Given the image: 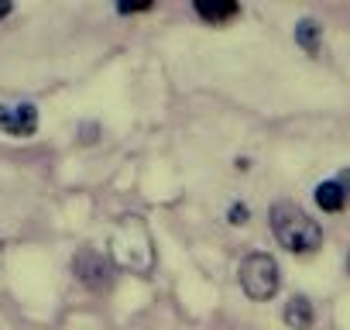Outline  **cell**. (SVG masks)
<instances>
[{
	"label": "cell",
	"instance_id": "obj_3",
	"mask_svg": "<svg viewBox=\"0 0 350 330\" xmlns=\"http://www.w3.org/2000/svg\"><path fill=\"white\" fill-rule=\"evenodd\" d=\"M237 279H241V289L247 292V299L265 303V299H271V296L278 292V285H282V268H278V262H275L268 251H251V255L241 262Z\"/></svg>",
	"mask_w": 350,
	"mask_h": 330
},
{
	"label": "cell",
	"instance_id": "obj_14",
	"mask_svg": "<svg viewBox=\"0 0 350 330\" xmlns=\"http://www.w3.org/2000/svg\"><path fill=\"white\" fill-rule=\"evenodd\" d=\"M347 272H350V251H347Z\"/></svg>",
	"mask_w": 350,
	"mask_h": 330
},
{
	"label": "cell",
	"instance_id": "obj_1",
	"mask_svg": "<svg viewBox=\"0 0 350 330\" xmlns=\"http://www.w3.org/2000/svg\"><path fill=\"white\" fill-rule=\"evenodd\" d=\"M271 231H275L278 244L288 248V251H295V255H309L323 241L319 224L299 203H288V200H282V203L271 207Z\"/></svg>",
	"mask_w": 350,
	"mask_h": 330
},
{
	"label": "cell",
	"instance_id": "obj_10",
	"mask_svg": "<svg viewBox=\"0 0 350 330\" xmlns=\"http://www.w3.org/2000/svg\"><path fill=\"white\" fill-rule=\"evenodd\" d=\"M247 217H251V214H247V207H244V203H234V207L227 210V220H230L234 227H241V224H247Z\"/></svg>",
	"mask_w": 350,
	"mask_h": 330
},
{
	"label": "cell",
	"instance_id": "obj_4",
	"mask_svg": "<svg viewBox=\"0 0 350 330\" xmlns=\"http://www.w3.org/2000/svg\"><path fill=\"white\" fill-rule=\"evenodd\" d=\"M72 272H76V279H79L86 289H107L110 279H113V265H110V258H103V251H96V248H83V251H76V258H72Z\"/></svg>",
	"mask_w": 350,
	"mask_h": 330
},
{
	"label": "cell",
	"instance_id": "obj_5",
	"mask_svg": "<svg viewBox=\"0 0 350 330\" xmlns=\"http://www.w3.org/2000/svg\"><path fill=\"white\" fill-rule=\"evenodd\" d=\"M0 131L11 138H31L38 131L35 103H0Z\"/></svg>",
	"mask_w": 350,
	"mask_h": 330
},
{
	"label": "cell",
	"instance_id": "obj_6",
	"mask_svg": "<svg viewBox=\"0 0 350 330\" xmlns=\"http://www.w3.org/2000/svg\"><path fill=\"white\" fill-rule=\"evenodd\" d=\"M282 320H285L292 330H312L316 309H312L309 296H292V299L285 303V309H282Z\"/></svg>",
	"mask_w": 350,
	"mask_h": 330
},
{
	"label": "cell",
	"instance_id": "obj_8",
	"mask_svg": "<svg viewBox=\"0 0 350 330\" xmlns=\"http://www.w3.org/2000/svg\"><path fill=\"white\" fill-rule=\"evenodd\" d=\"M319 38H323V28L312 21V18H302L299 25H295V45L306 52V55H319Z\"/></svg>",
	"mask_w": 350,
	"mask_h": 330
},
{
	"label": "cell",
	"instance_id": "obj_11",
	"mask_svg": "<svg viewBox=\"0 0 350 330\" xmlns=\"http://www.w3.org/2000/svg\"><path fill=\"white\" fill-rule=\"evenodd\" d=\"M148 8H151V4H120L117 11H120V14H134V11H148Z\"/></svg>",
	"mask_w": 350,
	"mask_h": 330
},
{
	"label": "cell",
	"instance_id": "obj_7",
	"mask_svg": "<svg viewBox=\"0 0 350 330\" xmlns=\"http://www.w3.org/2000/svg\"><path fill=\"white\" fill-rule=\"evenodd\" d=\"M312 196H316V207H319L323 214H340V210L347 207V193H343V186H340L336 179L319 183V186L312 190Z\"/></svg>",
	"mask_w": 350,
	"mask_h": 330
},
{
	"label": "cell",
	"instance_id": "obj_9",
	"mask_svg": "<svg viewBox=\"0 0 350 330\" xmlns=\"http://www.w3.org/2000/svg\"><path fill=\"white\" fill-rule=\"evenodd\" d=\"M196 14L210 25H220V21H230L241 14V8L234 4V0H227V4H210V0H196Z\"/></svg>",
	"mask_w": 350,
	"mask_h": 330
},
{
	"label": "cell",
	"instance_id": "obj_2",
	"mask_svg": "<svg viewBox=\"0 0 350 330\" xmlns=\"http://www.w3.org/2000/svg\"><path fill=\"white\" fill-rule=\"evenodd\" d=\"M113 258L124 268H131V272H141V275L151 272L154 248H151V238H148V231H144V224L137 217H131V220H124L117 227V234H113Z\"/></svg>",
	"mask_w": 350,
	"mask_h": 330
},
{
	"label": "cell",
	"instance_id": "obj_13",
	"mask_svg": "<svg viewBox=\"0 0 350 330\" xmlns=\"http://www.w3.org/2000/svg\"><path fill=\"white\" fill-rule=\"evenodd\" d=\"M11 11H14V8L8 4V0H0V21H4V18H11Z\"/></svg>",
	"mask_w": 350,
	"mask_h": 330
},
{
	"label": "cell",
	"instance_id": "obj_12",
	"mask_svg": "<svg viewBox=\"0 0 350 330\" xmlns=\"http://www.w3.org/2000/svg\"><path fill=\"white\" fill-rule=\"evenodd\" d=\"M336 183L343 186V193H347V200H350V169H347V173H340V176H336Z\"/></svg>",
	"mask_w": 350,
	"mask_h": 330
}]
</instances>
